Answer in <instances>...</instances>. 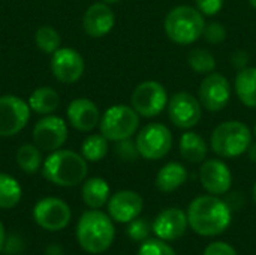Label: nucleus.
<instances>
[{"label":"nucleus","mask_w":256,"mask_h":255,"mask_svg":"<svg viewBox=\"0 0 256 255\" xmlns=\"http://www.w3.org/2000/svg\"><path fill=\"white\" fill-rule=\"evenodd\" d=\"M87 161L72 150H56L42 165L44 177L58 186L70 188L80 185L87 176Z\"/></svg>","instance_id":"obj_3"},{"label":"nucleus","mask_w":256,"mask_h":255,"mask_svg":"<svg viewBox=\"0 0 256 255\" xmlns=\"http://www.w3.org/2000/svg\"><path fill=\"white\" fill-rule=\"evenodd\" d=\"M188 179V171L180 162H168L156 176V188L162 192H172L178 189Z\"/></svg>","instance_id":"obj_21"},{"label":"nucleus","mask_w":256,"mask_h":255,"mask_svg":"<svg viewBox=\"0 0 256 255\" xmlns=\"http://www.w3.org/2000/svg\"><path fill=\"white\" fill-rule=\"evenodd\" d=\"M188 225V215L178 207H170L156 216L152 230L162 240H177L184 234Z\"/></svg>","instance_id":"obj_16"},{"label":"nucleus","mask_w":256,"mask_h":255,"mask_svg":"<svg viewBox=\"0 0 256 255\" xmlns=\"http://www.w3.org/2000/svg\"><path fill=\"white\" fill-rule=\"evenodd\" d=\"M166 89L153 80L138 84L130 96L132 108L142 117H156L168 105Z\"/></svg>","instance_id":"obj_8"},{"label":"nucleus","mask_w":256,"mask_h":255,"mask_svg":"<svg viewBox=\"0 0 256 255\" xmlns=\"http://www.w3.org/2000/svg\"><path fill=\"white\" fill-rule=\"evenodd\" d=\"M186 215L190 228L200 236H218L231 224V207L214 195L196 197Z\"/></svg>","instance_id":"obj_1"},{"label":"nucleus","mask_w":256,"mask_h":255,"mask_svg":"<svg viewBox=\"0 0 256 255\" xmlns=\"http://www.w3.org/2000/svg\"><path fill=\"white\" fill-rule=\"evenodd\" d=\"M234 89L243 105L256 108V68L240 69L236 77Z\"/></svg>","instance_id":"obj_22"},{"label":"nucleus","mask_w":256,"mask_h":255,"mask_svg":"<svg viewBox=\"0 0 256 255\" xmlns=\"http://www.w3.org/2000/svg\"><path fill=\"white\" fill-rule=\"evenodd\" d=\"M60 104L58 93L51 87H39L28 98V107L34 113L50 114L57 110Z\"/></svg>","instance_id":"obj_24"},{"label":"nucleus","mask_w":256,"mask_h":255,"mask_svg":"<svg viewBox=\"0 0 256 255\" xmlns=\"http://www.w3.org/2000/svg\"><path fill=\"white\" fill-rule=\"evenodd\" d=\"M68 138V126L63 119L56 116H46L40 119L33 128V141L39 150L56 152Z\"/></svg>","instance_id":"obj_13"},{"label":"nucleus","mask_w":256,"mask_h":255,"mask_svg":"<svg viewBox=\"0 0 256 255\" xmlns=\"http://www.w3.org/2000/svg\"><path fill=\"white\" fill-rule=\"evenodd\" d=\"M188 63L190 69L196 74H212L216 69V59L214 56L204 48L192 50L188 56Z\"/></svg>","instance_id":"obj_28"},{"label":"nucleus","mask_w":256,"mask_h":255,"mask_svg":"<svg viewBox=\"0 0 256 255\" xmlns=\"http://www.w3.org/2000/svg\"><path fill=\"white\" fill-rule=\"evenodd\" d=\"M81 195L90 209H100L110 200V185L100 177H92L84 182Z\"/></svg>","instance_id":"obj_23"},{"label":"nucleus","mask_w":256,"mask_h":255,"mask_svg":"<svg viewBox=\"0 0 256 255\" xmlns=\"http://www.w3.org/2000/svg\"><path fill=\"white\" fill-rule=\"evenodd\" d=\"M210 144L218 156L237 158L248 152L252 144V132L244 123L238 120H228L216 126L212 134Z\"/></svg>","instance_id":"obj_5"},{"label":"nucleus","mask_w":256,"mask_h":255,"mask_svg":"<svg viewBox=\"0 0 256 255\" xmlns=\"http://www.w3.org/2000/svg\"><path fill=\"white\" fill-rule=\"evenodd\" d=\"M195 2H196V9L201 14L213 17L222 11L225 0H195Z\"/></svg>","instance_id":"obj_34"},{"label":"nucleus","mask_w":256,"mask_h":255,"mask_svg":"<svg viewBox=\"0 0 256 255\" xmlns=\"http://www.w3.org/2000/svg\"><path fill=\"white\" fill-rule=\"evenodd\" d=\"M70 207L60 198L46 197L36 203L33 218L36 224L46 231H60L70 222Z\"/></svg>","instance_id":"obj_9"},{"label":"nucleus","mask_w":256,"mask_h":255,"mask_svg":"<svg viewBox=\"0 0 256 255\" xmlns=\"http://www.w3.org/2000/svg\"><path fill=\"white\" fill-rule=\"evenodd\" d=\"M116 23L114 12L106 3H93L84 14L82 26L88 36L102 38L108 35Z\"/></svg>","instance_id":"obj_19"},{"label":"nucleus","mask_w":256,"mask_h":255,"mask_svg":"<svg viewBox=\"0 0 256 255\" xmlns=\"http://www.w3.org/2000/svg\"><path fill=\"white\" fill-rule=\"evenodd\" d=\"M46 255H63L62 252V248L57 246V245H51L46 248Z\"/></svg>","instance_id":"obj_37"},{"label":"nucleus","mask_w":256,"mask_h":255,"mask_svg":"<svg viewBox=\"0 0 256 255\" xmlns=\"http://www.w3.org/2000/svg\"><path fill=\"white\" fill-rule=\"evenodd\" d=\"M34 42L38 48L46 54H52L60 48V35L51 26H42L36 30Z\"/></svg>","instance_id":"obj_29"},{"label":"nucleus","mask_w":256,"mask_h":255,"mask_svg":"<svg viewBox=\"0 0 256 255\" xmlns=\"http://www.w3.org/2000/svg\"><path fill=\"white\" fill-rule=\"evenodd\" d=\"M207 143L206 140L192 131H188L182 135L180 138V155L184 161L192 162V164H200L204 162L207 158Z\"/></svg>","instance_id":"obj_20"},{"label":"nucleus","mask_w":256,"mask_h":255,"mask_svg":"<svg viewBox=\"0 0 256 255\" xmlns=\"http://www.w3.org/2000/svg\"><path fill=\"white\" fill-rule=\"evenodd\" d=\"M148 233H150V225L147 222V219H142V218H135L134 221L129 222V227H128V234L132 240L135 242H142L148 237Z\"/></svg>","instance_id":"obj_31"},{"label":"nucleus","mask_w":256,"mask_h":255,"mask_svg":"<svg viewBox=\"0 0 256 255\" xmlns=\"http://www.w3.org/2000/svg\"><path fill=\"white\" fill-rule=\"evenodd\" d=\"M142 206V198L135 191H118L108 200V213L114 221L128 224L138 218Z\"/></svg>","instance_id":"obj_17"},{"label":"nucleus","mask_w":256,"mask_h":255,"mask_svg":"<svg viewBox=\"0 0 256 255\" xmlns=\"http://www.w3.org/2000/svg\"><path fill=\"white\" fill-rule=\"evenodd\" d=\"M114 225L111 216L92 209L84 212L76 225V239L80 246L88 254H102L114 242Z\"/></svg>","instance_id":"obj_2"},{"label":"nucleus","mask_w":256,"mask_h":255,"mask_svg":"<svg viewBox=\"0 0 256 255\" xmlns=\"http://www.w3.org/2000/svg\"><path fill=\"white\" fill-rule=\"evenodd\" d=\"M104 3H106V5H114V3H118L120 0H102Z\"/></svg>","instance_id":"obj_40"},{"label":"nucleus","mask_w":256,"mask_h":255,"mask_svg":"<svg viewBox=\"0 0 256 255\" xmlns=\"http://www.w3.org/2000/svg\"><path fill=\"white\" fill-rule=\"evenodd\" d=\"M136 149L140 156L148 161H158L166 156L172 147V134L162 123H150L136 135Z\"/></svg>","instance_id":"obj_7"},{"label":"nucleus","mask_w":256,"mask_h":255,"mask_svg":"<svg viewBox=\"0 0 256 255\" xmlns=\"http://www.w3.org/2000/svg\"><path fill=\"white\" fill-rule=\"evenodd\" d=\"M249 3H250V6H252V8H255L256 9V0H249Z\"/></svg>","instance_id":"obj_42"},{"label":"nucleus","mask_w":256,"mask_h":255,"mask_svg":"<svg viewBox=\"0 0 256 255\" xmlns=\"http://www.w3.org/2000/svg\"><path fill=\"white\" fill-rule=\"evenodd\" d=\"M200 180L204 189L213 195L226 194L232 183V174L225 162L220 159L204 161L200 170Z\"/></svg>","instance_id":"obj_15"},{"label":"nucleus","mask_w":256,"mask_h":255,"mask_svg":"<svg viewBox=\"0 0 256 255\" xmlns=\"http://www.w3.org/2000/svg\"><path fill=\"white\" fill-rule=\"evenodd\" d=\"M136 255H177L176 251L166 245L162 239H150V240H146L138 254Z\"/></svg>","instance_id":"obj_30"},{"label":"nucleus","mask_w":256,"mask_h":255,"mask_svg":"<svg viewBox=\"0 0 256 255\" xmlns=\"http://www.w3.org/2000/svg\"><path fill=\"white\" fill-rule=\"evenodd\" d=\"M16 164L24 173H28V174L36 173L42 164L39 147L33 144H22L16 150Z\"/></svg>","instance_id":"obj_27"},{"label":"nucleus","mask_w":256,"mask_h":255,"mask_svg":"<svg viewBox=\"0 0 256 255\" xmlns=\"http://www.w3.org/2000/svg\"><path fill=\"white\" fill-rule=\"evenodd\" d=\"M231 60H232V65H234V66L243 69V68H246V65H248L249 56H248V53H244V51H237V53L232 54Z\"/></svg>","instance_id":"obj_36"},{"label":"nucleus","mask_w":256,"mask_h":255,"mask_svg":"<svg viewBox=\"0 0 256 255\" xmlns=\"http://www.w3.org/2000/svg\"><path fill=\"white\" fill-rule=\"evenodd\" d=\"M66 116L69 123L75 129L82 132H88L94 129L100 122V113L98 105L87 98L74 99L68 107Z\"/></svg>","instance_id":"obj_18"},{"label":"nucleus","mask_w":256,"mask_h":255,"mask_svg":"<svg viewBox=\"0 0 256 255\" xmlns=\"http://www.w3.org/2000/svg\"><path fill=\"white\" fill-rule=\"evenodd\" d=\"M248 153H249V158L250 161L256 162V144H250L249 149H248Z\"/></svg>","instance_id":"obj_38"},{"label":"nucleus","mask_w":256,"mask_h":255,"mask_svg":"<svg viewBox=\"0 0 256 255\" xmlns=\"http://www.w3.org/2000/svg\"><path fill=\"white\" fill-rule=\"evenodd\" d=\"M51 71L62 83H75L84 74V59L74 48H58L52 53Z\"/></svg>","instance_id":"obj_14"},{"label":"nucleus","mask_w":256,"mask_h":255,"mask_svg":"<svg viewBox=\"0 0 256 255\" xmlns=\"http://www.w3.org/2000/svg\"><path fill=\"white\" fill-rule=\"evenodd\" d=\"M21 200V186L9 174L0 173V209H12Z\"/></svg>","instance_id":"obj_25"},{"label":"nucleus","mask_w":256,"mask_h":255,"mask_svg":"<svg viewBox=\"0 0 256 255\" xmlns=\"http://www.w3.org/2000/svg\"><path fill=\"white\" fill-rule=\"evenodd\" d=\"M252 194H254V201H255L256 204V183L254 185V192H252Z\"/></svg>","instance_id":"obj_41"},{"label":"nucleus","mask_w":256,"mask_h":255,"mask_svg":"<svg viewBox=\"0 0 256 255\" xmlns=\"http://www.w3.org/2000/svg\"><path fill=\"white\" fill-rule=\"evenodd\" d=\"M168 116L171 122L180 129H190L196 126L202 116V105L189 92H177L168 101Z\"/></svg>","instance_id":"obj_10"},{"label":"nucleus","mask_w":256,"mask_h":255,"mask_svg":"<svg viewBox=\"0 0 256 255\" xmlns=\"http://www.w3.org/2000/svg\"><path fill=\"white\" fill-rule=\"evenodd\" d=\"M100 134L108 141H122L130 138L140 126V114L129 105L110 107L99 122Z\"/></svg>","instance_id":"obj_6"},{"label":"nucleus","mask_w":256,"mask_h":255,"mask_svg":"<svg viewBox=\"0 0 256 255\" xmlns=\"http://www.w3.org/2000/svg\"><path fill=\"white\" fill-rule=\"evenodd\" d=\"M204 29V14L192 6H177L171 9L165 18V33L178 45H190L196 42L202 36Z\"/></svg>","instance_id":"obj_4"},{"label":"nucleus","mask_w":256,"mask_h":255,"mask_svg":"<svg viewBox=\"0 0 256 255\" xmlns=\"http://www.w3.org/2000/svg\"><path fill=\"white\" fill-rule=\"evenodd\" d=\"M30 119V107L18 96H0V137L18 134Z\"/></svg>","instance_id":"obj_11"},{"label":"nucleus","mask_w":256,"mask_h":255,"mask_svg":"<svg viewBox=\"0 0 256 255\" xmlns=\"http://www.w3.org/2000/svg\"><path fill=\"white\" fill-rule=\"evenodd\" d=\"M254 134H255V137H256V123H255V128H254Z\"/></svg>","instance_id":"obj_43"},{"label":"nucleus","mask_w":256,"mask_h":255,"mask_svg":"<svg viewBox=\"0 0 256 255\" xmlns=\"http://www.w3.org/2000/svg\"><path fill=\"white\" fill-rule=\"evenodd\" d=\"M4 246V228H3V224L0 222V251L3 249Z\"/></svg>","instance_id":"obj_39"},{"label":"nucleus","mask_w":256,"mask_h":255,"mask_svg":"<svg viewBox=\"0 0 256 255\" xmlns=\"http://www.w3.org/2000/svg\"><path fill=\"white\" fill-rule=\"evenodd\" d=\"M231 99V84L228 78L222 74H207L200 86V102L201 105L212 111L224 110Z\"/></svg>","instance_id":"obj_12"},{"label":"nucleus","mask_w":256,"mask_h":255,"mask_svg":"<svg viewBox=\"0 0 256 255\" xmlns=\"http://www.w3.org/2000/svg\"><path fill=\"white\" fill-rule=\"evenodd\" d=\"M204 255H237V252L231 245L225 242H213L206 248Z\"/></svg>","instance_id":"obj_35"},{"label":"nucleus","mask_w":256,"mask_h":255,"mask_svg":"<svg viewBox=\"0 0 256 255\" xmlns=\"http://www.w3.org/2000/svg\"><path fill=\"white\" fill-rule=\"evenodd\" d=\"M116 153L118 155V158H122L124 161H134L140 155L138 153V149H136V143H134L130 138L117 141Z\"/></svg>","instance_id":"obj_33"},{"label":"nucleus","mask_w":256,"mask_h":255,"mask_svg":"<svg viewBox=\"0 0 256 255\" xmlns=\"http://www.w3.org/2000/svg\"><path fill=\"white\" fill-rule=\"evenodd\" d=\"M106 153H108V140L102 134L88 135L81 146V155L84 156L86 161L90 162H98L104 159Z\"/></svg>","instance_id":"obj_26"},{"label":"nucleus","mask_w":256,"mask_h":255,"mask_svg":"<svg viewBox=\"0 0 256 255\" xmlns=\"http://www.w3.org/2000/svg\"><path fill=\"white\" fill-rule=\"evenodd\" d=\"M202 36L208 44L216 45L226 39V29L220 23H210V24H206Z\"/></svg>","instance_id":"obj_32"}]
</instances>
